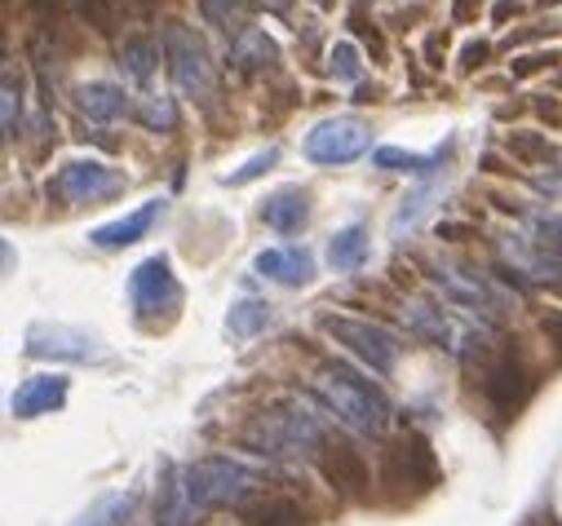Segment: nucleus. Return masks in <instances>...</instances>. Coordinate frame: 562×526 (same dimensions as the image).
Returning a JSON list of instances; mask_svg holds the SVG:
<instances>
[{
  "label": "nucleus",
  "instance_id": "24",
  "mask_svg": "<svg viewBox=\"0 0 562 526\" xmlns=\"http://www.w3.org/2000/svg\"><path fill=\"white\" fill-rule=\"evenodd\" d=\"M439 160H443V156H416V151H398V147H381V151L372 156L376 169H385V173H412V178L430 173Z\"/></svg>",
  "mask_w": 562,
  "mask_h": 526
},
{
  "label": "nucleus",
  "instance_id": "28",
  "mask_svg": "<svg viewBox=\"0 0 562 526\" xmlns=\"http://www.w3.org/2000/svg\"><path fill=\"white\" fill-rule=\"evenodd\" d=\"M274 164H279V147H266L261 156H252V160H248L244 169H235V173H226L222 182H226V186H248V182H257L261 173H270Z\"/></svg>",
  "mask_w": 562,
  "mask_h": 526
},
{
  "label": "nucleus",
  "instance_id": "16",
  "mask_svg": "<svg viewBox=\"0 0 562 526\" xmlns=\"http://www.w3.org/2000/svg\"><path fill=\"white\" fill-rule=\"evenodd\" d=\"M261 221L279 235H297L311 221V195L302 186H279L261 199Z\"/></svg>",
  "mask_w": 562,
  "mask_h": 526
},
{
  "label": "nucleus",
  "instance_id": "11",
  "mask_svg": "<svg viewBox=\"0 0 562 526\" xmlns=\"http://www.w3.org/2000/svg\"><path fill=\"white\" fill-rule=\"evenodd\" d=\"M27 354L32 358H58V363H106L111 350L85 332V328H67V323H36L27 332Z\"/></svg>",
  "mask_w": 562,
  "mask_h": 526
},
{
  "label": "nucleus",
  "instance_id": "18",
  "mask_svg": "<svg viewBox=\"0 0 562 526\" xmlns=\"http://www.w3.org/2000/svg\"><path fill=\"white\" fill-rule=\"evenodd\" d=\"M76 106H80V115L85 119H120L124 111H128V98H124V89L120 84H111V80H89V84H80L76 89Z\"/></svg>",
  "mask_w": 562,
  "mask_h": 526
},
{
  "label": "nucleus",
  "instance_id": "30",
  "mask_svg": "<svg viewBox=\"0 0 562 526\" xmlns=\"http://www.w3.org/2000/svg\"><path fill=\"white\" fill-rule=\"evenodd\" d=\"M333 76H337V80H359V76H363V62H359V49H355L350 41H341V45H333Z\"/></svg>",
  "mask_w": 562,
  "mask_h": 526
},
{
  "label": "nucleus",
  "instance_id": "23",
  "mask_svg": "<svg viewBox=\"0 0 562 526\" xmlns=\"http://www.w3.org/2000/svg\"><path fill=\"white\" fill-rule=\"evenodd\" d=\"M270 306L266 301H257V297H244V301H235L231 306V315H226V332L235 336V341H248V336H257V332H266L270 328Z\"/></svg>",
  "mask_w": 562,
  "mask_h": 526
},
{
  "label": "nucleus",
  "instance_id": "6",
  "mask_svg": "<svg viewBox=\"0 0 562 526\" xmlns=\"http://www.w3.org/2000/svg\"><path fill=\"white\" fill-rule=\"evenodd\" d=\"M128 301L143 323H173L182 310V284L169 266V256H147L128 275Z\"/></svg>",
  "mask_w": 562,
  "mask_h": 526
},
{
  "label": "nucleus",
  "instance_id": "36",
  "mask_svg": "<svg viewBox=\"0 0 562 526\" xmlns=\"http://www.w3.org/2000/svg\"><path fill=\"white\" fill-rule=\"evenodd\" d=\"M487 58H492V45L487 41H474V45L461 49V71H479Z\"/></svg>",
  "mask_w": 562,
  "mask_h": 526
},
{
  "label": "nucleus",
  "instance_id": "7",
  "mask_svg": "<svg viewBox=\"0 0 562 526\" xmlns=\"http://www.w3.org/2000/svg\"><path fill=\"white\" fill-rule=\"evenodd\" d=\"M128 186V178L124 173H115V169H106V164H98V160H71V164H63L54 178H49V199L54 204H63V208H85V204H102V199H111V195H120Z\"/></svg>",
  "mask_w": 562,
  "mask_h": 526
},
{
  "label": "nucleus",
  "instance_id": "42",
  "mask_svg": "<svg viewBox=\"0 0 562 526\" xmlns=\"http://www.w3.org/2000/svg\"><path fill=\"white\" fill-rule=\"evenodd\" d=\"M509 14H514V0H501V5H496V10H492V19H496V23H505V19H509Z\"/></svg>",
  "mask_w": 562,
  "mask_h": 526
},
{
  "label": "nucleus",
  "instance_id": "26",
  "mask_svg": "<svg viewBox=\"0 0 562 526\" xmlns=\"http://www.w3.org/2000/svg\"><path fill=\"white\" fill-rule=\"evenodd\" d=\"M133 115H137V124H147L151 134H173V128H178V106H173V98H147Z\"/></svg>",
  "mask_w": 562,
  "mask_h": 526
},
{
  "label": "nucleus",
  "instance_id": "3",
  "mask_svg": "<svg viewBox=\"0 0 562 526\" xmlns=\"http://www.w3.org/2000/svg\"><path fill=\"white\" fill-rule=\"evenodd\" d=\"M540 385V371L531 367V358L514 345H501L496 354H487L483 371H479V389H483V399L492 403L496 416H518L527 403H531V393Z\"/></svg>",
  "mask_w": 562,
  "mask_h": 526
},
{
  "label": "nucleus",
  "instance_id": "10",
  "mask_svg": "<svg viewBox=\"0 0 562 526\" xmlns=\"http://www.w3.org/2000/svg\"><path fill=\"white\" fill-rule=\"evenodd\" d=\"M372 147V128L355 115H333L319 119L306 134V160L315 164H350Z\"/></svg>",
  "mask_w": 562,
  "mask_h": 526
},
{
  "label": "nucleus",
  "instance_id": "4",
  "mask_svg": "<svg viewBox=\"0 0 562 526\" xmlns=\"http://www.w3.org/2000/svg\"><path fill=\"white\" fill-rule=\"evenodd\" d=\"M381 487L394 491L398 500L430 495L439 487V460L426 434H398L381 451Z\"/></svg>",
  "mask_w": 562,
  "mask_h": 526
},
{
  "label": "nucleus",
  "instance_id": "14",
  "mask_svg": "<svg viewBox=\"0 0 562 526\" xmlns=\"http://www.w3.org/2000/svg\"><path fill=\"white\" fill-rule=\"evenodd\" d=\"M160 213H165V199H147L143 208H133V213H124V217H115V221L89 230V243L102 248V252H120V248H128V243H137V239H147Z\"/></svg>",
  "mask_w": 562,
  "mask_h": 526
},
{
  "label": "nucleus",
  "instance_id": "12",
  "mask_svg": "<svg viewBox=\"0 0 562 526\" xmlns=\"http://www.w3.org/2000/svg\"><path fill=\"white\" fill-rule=\"evenodd\" d=\"M319 473L346 500H363L368 495V482H372V469H368L363 451H355L350 443H337V438H328L319 447Z\"/></svg>",
  "mask_w": 562,
  "mask_h": 526
},
{
  "label": "nucleus",
  "instance_id": "9",
  "mask_svg": "<svg viewBox=\"0 0 562 526\" xmlns=\"http://www.w3.org/2000/svg\"><path fill=\"white\" fill-rule=\"evenodd\" d=\"M165 58H169V76L182 93L200 98L213 89V58L200 41L195 27H187L182 19H169L165 23Z\"/></svg>",
  "mask_w": 562,
  "mask_h": 526
},
{
  "label": "nucleus",
  "instance_id": "40",
  "mask_svg": "<svg viewBox=\"0 0 562 526\" xmlns=\"http://www.w3.org/2000/svg\"><path fill=\"white\" fill-rule=\"evenodd\" d=\"M350 27H355V32L363 36V41H372V49L381 54V32H376V27H372V23L363 19V14H355V19H350Z\"/></svg>",
  "mask_w": 562,
  "mask_h": 526
},
{
  "label": "nucleus",
  "instance_id": "22",
  "mask_svg": "<svg viewBox=\"0 0 562 526\" xmlns=\"http://www.w3.org/2000/svg\"><path fill=\"white\" fill-rule=\"evenodd\" d=\"M156 62H160V49H156L147 36H128V41L120 45V71H124L133 84H151Z\"/></svg>",
  "mask_w": 562,
  "mask_h": 526
},
{
  "label": "nucleus",
  "instance_id": "8",
  "mask_svg": "<svg viewBox=\"0 0 562 526\" xmlns=\"http://www.w3.org/2000/svg\"><path fill=\"white\" fill-rule=\"evenodd\" d=\"M248 443L261 447V456L266 451H311V447H324L328 434H324V425L311 412H302L293 403H279V408H270L257 421V430L248 434Z\"/></svg>",
  "mask_w": 562,
  "mask_h": 526
},
{
  "label": "nucleus",
  "instance_id": "46",
  "mask_svg": "<svg viewBox=\"0 0 562 526\" xmlns=\"http://www.w3.org/2000/svg\"><path fill=\"white\" fill-rule=\"evenodd\" d=\"M553 191H562V178H558V182H553Z\"/></svg>",
  "mask_w": 562,
  "mask_h": 526
},
{
  "label": "nucleus",
  "instance_id": "1",
  "mask_svg": "<svg viewBox=\"0 0 562 526\" xmlns=\"http://www.w3.org/2000/svg\"><path fill=\"white\" fill-rule=\"evenodd\" d=\"M311 389H315V399L328 412H337L359 434H381L385 421H390V399H385V393L363 371H355L350 363H337V358L324 363L315 371V385Z\"/></svg>",
  "mask_w": 562,
  "mask_h": 526
},
{
  "label": "nucleus",
  "instance_id": "29",
  "mask_svg": "<svg viewBox=\"0 0 562 526\" xmlns=\"http://www.w3.org/2000/svg\"><path fill=\"white\" fill-rule=\"evenodd\" d=\"M115 10H120V0H80V19L98 32H111L115 27Z\"/></svg>",
  "mask_w": 562,
  "mask_h": 526
},
{
  "label": "nucleus",
  "instance_id": "39",
  "mask_svg": "<svg viewBox=\"0 0 562 526\" xmlns=\"http://www.w3.org/2000/svg\"><path fill=\"white\" fill-rule=\"evenodd\" d=\"M443 54H448V36L435 32V36L426 41V58H430V67H443Z\"/></svg>",
  "mask_w": 562,
  "mask_h": 526
},
{
  "label": "nucleus",
  "instance_id": "44",
  "mask_svg": "<svg viewBox=\"0 0 562 526\" xmlns=\"http://www.w3.org/2000/svg\"><path fill=\"white\" fill-rule=\"evenodd\" d=\"M257 5H270L274 14H284V10H289V0H257Z\"/></svg>",
  "mask_w": 562,
  "mask_h": 526
},
{
  "label": "nucleus",
  "instance_id": "13",
  "mask_svg": "<svg viewBox=\"0 0 562 526\" xmlns=\"http://www.w3.org/2000/svg\"><path fill=\"white\" fill-rule=\"evenodd\" d=\"M67 389L71 380L58 376V371H41V376H27L19 389H14V399H10V412L19 421H36V416H49L67 403Z\"/></svg>",
  "mask_w": 562,
  "mask_h": 526
},
{
  "label": "nucleus",
  "instance_id": "38",
  "mask_svg": "<svg viewBox=\"0 0 562 526\" xmlns=\"http://www.w3.org/2000/svg\"><path fill=\"white\" fill-rule=\"evenodd\" d=\"M483 14V0H457V5H452V19L457 23H474Z\"/></svg>",
  "mask_w": 562,
  "mask_h": 526
},
{
  "label": "nucleus",
  "instance_id": "47",
  "mask_svg": "<svg viewBox=\"0 0 562 526\" xmlns=\"http://www.w3.org/2000/svg\"><path fill=\"white\" fill-rule=\"evenodd\" d=\"M544 5H549V0H544Z\"/></svg>",
  "mask_w": 562,
  "mask_h": 526
},
{
  "label": "nucleus",
  "instance_id": "32",
  "mask_svg": "<svg viewBox=\"0 0 562 526\" xmlns=\"http://www.w3.org/2000/svg\"><path fill=\"white\" fill-rule=\"evenodd\" d=\"M553 62H562V54H558V49H553V54H527V58H514V67H509V71H514L518 80H527V76H536V71H549Z\"/></svg>",
  "mask_w": 562,
  "mask_h": 526
},
{
  "label": "nucleus",
  "instance_id": "2",
  "mask_svg": "<svg viewBox=\"0 0 562 526\" xmlns=\"http://www.w3.org/2000/svg\"><path fill=\"white\" fill-rule=\"evenodd\" d=\"M261 478H266L261 469H248L244 460L231 456H204L182 469V487L195 508H222V504L244 508V500L261 487Z\"/></svg>",
  "mask_w": 562,
  "mask_h": 526
},
{
  "label": "nucleus",
  "instance_id": "25",
  "mask_svg": "<svg viewBox=\"0 0 562 526\" xmlns=\"http://www.w3.org/2000/svg\"><path fill=\"white\" fill-rule=\"evenodd\" d=\"M235 62H239L244 71L270 67V62H279V49H274V41H270L266 32H244V36L235 41Z\"/></svg>",
  "mask_w": 562,
  "mask_h": 526
},
{
  "label": "nucleus",
  "instance_id": "37",
  "mask_svg": "<svg viewBox=\"0 0 562 526\" xmlns=\"http://www.w3.org/2000/svg\"><path fill=\"white\" fill-rule=\"evenodd\" d=\"M439 239H452V243L474 239V226H465V221H439Z\"/></svg>",
  "mask_w": 562,
  "mask_h": 526
},
{
  "label": "nucleus",
  "instance_id": "35",
  "mask_svg": "<svg viewBox=\"0 0 562 526\" xmlns=\"http://www.w3.org/2000/svg\"><path fill=\"white\" fill-rule=\"evenodd\" d=\"M19 128V89H14V76L5 71V138H14Z\"/></svg>",
  "mask_w": 562,
  "mask_h": 526
},
{
  "label": "nucleus",
  "instance_id": "15",
  "mask_svg": "<svg viewBox=\"0 0 562 526\" xmlns=\"http://www.w3.org/2000/svg\"><path fill=\"white\" fill-rule=\"evenodd\" d=\"M252 271L270 284H284V288H306L315 279V256L306 248H266L257 252Z\"/></svg>",
  "mask_w": 562,
  "mask_h": 526
},
{
  "label": "nucleus",
  "instance_id": "33",
  "mask_svg": "<svg viewBox=\"0 0 562 526\" xmlns=\"http://www.w3.org/2000/svg\"><path fill=\"white\" fill-rule=\"evenodd\" d=\"M540 332H544L553 358L562 363V310H544V315H540Z\"/></svg>",
  "mask_w": 562,
  "mask_h": 526
},
{
  "label": "nucleus",
  "instance_id": "31",
  "mask_svg": "<svg viewBox=\"0 0 562 526\" xmlns=\"http://www.w3.org/2000/svg\"><path fill=\"white\" fill-rule=\"evenodd\" d=\"M120 513H128V495H106V500H98V508L80 526H115Z\"/></svg>",
  "mask_w": 562,
  "mask_h": 526
},
{
  "label": "nucleus",
  "instance_id": "45",
  "mask_svg": "<svg viewBox=\"0 0 562 526\" xmlns=\"http://www.w3.org/2000/svg\"><path fill=\"white\" fill-rule=\"evenodd\" d=\"M315 5H319V10H333V5H337V0H315Z\"/></svg>",
  "mask_w": 562,
  "mask_h": 526
},
{
  "label": "nucleus",
  "instance_id": "41",
  "mask_svg": "<svg viewBox=\"0 0 562 526\" xmlns=\"http://www.w3.org/2000/svg\"><path fill=\"white\" fill-rule=\"evenodd\" d=\"M27 10H36V14H58L63 0H27Z\"/></svg>",
  "mask_w": 562,
  "mask_h": 526
},
{
  "label": "nucleus",
  "instance_id": "43",
  "mask_svg": "<svg viewBox=\"0 0 562 526\" xmlns=\"http://www.w3.org/2000/svg\"><path fill=\"white\" fill-rule=\"evenodd\" d=\"M540 115H549V119L562 124V106H558V102H540Z\"/></svg>",
  "mask_w": 562,
  "mask_h": 526
},
{
  "label": "nucleus",
  "instance_id": "34",
  "mask_svg": "<svg viewBox=\"0 0 562 526\" xmlns=\"http://www.w3.org/2000/svg\"><path fill=\"white\" fill-rule=\"evenodd\" d=\"M536 235H540V243L562 252V217H536Z\"/></svg>",
  "mask_w": 562,
  "mask_h": 526
},
{
  "label": "nucleus",
  "instance_id": "27",
  "mask_svg": "<svg viewBox=\"0 0 562 526\" xmlns=\"http://www.w3.org/2000/svg\"><path fill=\"white\" fill-rule=\"evenodd\" d=\"M509 151H514L518 160H527V164H544V160H553V147H549L540 134H527V128L509 134Z\"/></svg>",
  "mask_w": 562,
  "mask_h": 526
},
{
  "label": "nucleus",
  "instance_id": "17",
  "mask_svg": "<svg viewBox=\"0 0 562 526\" xmlns=\"http://www.w3.org/2000/svg\"><path fill=\"white\" fill-rule=\"evenodd\" d=\"M509 261H514V275H531V279H540V284H562V252H553V248L540 243V239L514 235Z\"/></svg>",
  "mask_w": 562,
  "mask_h": 526
},
{
  "label": "nucleus",
  "instance_id": "19",
  "mask_svg": "<svg viewBox=\"0 0 562 526\" xmlns=\"http://www.w3.org/2000/svg\"><path fill=\"white\" fill-rule=\"evenodd\" d=\"M239 517H244V526H306L302 504L289 495H261V500L244 504Z\"/></svg>",
  "mask_w": 562,
  "mask_h": 526
},
{
  "label": "nucleus",
  "instance_id": "20",
  "mask_svg": "<svg viewBox=\"0 0 562 526\" xmlns=\"http://www.w3.org/2000/svg\"><path fill=\"white\" fill-rule=\"evenodd\" d=\"M191 517H195V504L182 487V473L169 465L165 487H160V504H156V526H191Z\"/></svg>",
  "mask_w": 562,
  "mask_h": 526
},
{
  "label": "nucleus",
  "instance_id": "5",
  "mask_svg": "<svg viewBox=\"0 0 562 526\" xmlns=\"http://www.w3.org/2000/svg\"><path fill=\"white\" fill-rule=\"evenodd\" d=\"M319 323H324V332H328L337 345H346L372 376H390V371L398 367V354H403L398 332H390V328H381V323H368V319H350V315H324Z\"/></svg>",
  "mask_w": 562,
  "mask_h": 526
},
{
  "label": "nucleus",
  "instance_id": "21",
  "mask_svg": "<svg viewBox=\"0 0 562 526\" xmlns=\"http://www.w3.org/2000/svg\"><path fill=\"white\" fill-rule=\"evenodd\" d=\"M368 226H346V230H337L333 235V243H328V261H333V271H341V275H350V271H359L363 261H368Z\"/></svg>",
  "mask_w": 562,
  "mask_h": 526
}]
</instances>
